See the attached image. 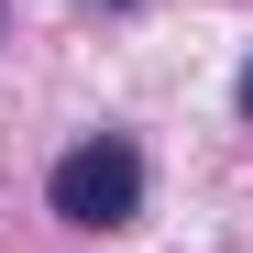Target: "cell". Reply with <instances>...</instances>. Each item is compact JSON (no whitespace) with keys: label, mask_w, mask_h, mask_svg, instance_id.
<instances>
[{"label":"cell","mask_w":253,"mask_h":253,"mask_svg":"<svg viewBox=\"0 0 253 253\" xmlns=\"http://www.w3.org/2000/svg\"><path fill=\"white\" fill-rule=\"evenodd\" d=\"M44 198H55V220H77V231H121L143 209V154L121 143V132H88L77 154H55Z\"/></svg>","instance_id":"6da1fadb"},{"label":"cell","mask_w":253,"mask_h":253,"mask_svg":"<svg viewBox=\"0 0 253 253\" xmlns=\"http://www.w3.org/2000/svg\"><path fill=\"white\" fill-rule=\"evenodd\" d=\"M231 99H242V110H253V66H242V88H231Z\"/></svg>","instance_id":"7a4b0ae2"}]
</instances>
